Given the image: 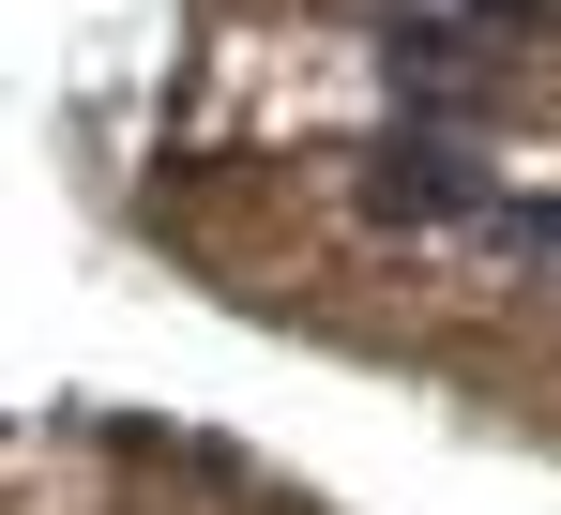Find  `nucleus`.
Returning <instances> with one entry per match:
<instances>
[{
  "mask_svg": "<svg viewBox=\"0 0 561 515\" xmlns=\"http://www.w3.org/2000/svg\"><path fill=\"white\" fill-rule=\"evenodd\" d=\"M365 213H379V228H470L485 182H470L440 137H379V152H365Z\"/></svg>",
  "mask_w": 561,
  "mask_h": 515,
  "instance_id": "1",
  "label": "nucleus"
},
{
  "mask_svg": "<svg viewBox=\"0 0 561 515\" xmlns=\"http://www.w3.org/2000/svg\"><path fill=\"white\" fill-rule=\"evenodd\" d=\"M470 228H485L501 258H531V273H561V197H485Z\"/></svg>",
  "mask_w": 561,
  "mask_h": 515,
  "instance_id": "2",
  "label": "nucleus"
}]
</instances>
